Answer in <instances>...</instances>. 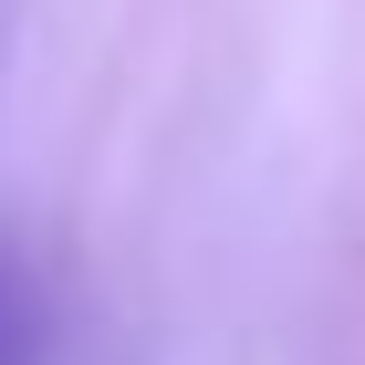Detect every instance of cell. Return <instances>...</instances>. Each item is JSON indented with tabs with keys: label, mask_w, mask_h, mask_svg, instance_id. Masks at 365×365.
<instances>
[{
	"label": "cell",
	"mask_w": 365,
	"mask_h": 365,
	"mask_svg": "<svg viewBox=\"0 0 365 365\" xmlns=\"http://www.w3.org/2000/svg\"><path fill=\"white\" fill-rule=\"evenodd\" d=\"M0 365H42V303L11 261H0Z\"/></svg>",
	"instance_id": "obj_1"
}]
</instances>
